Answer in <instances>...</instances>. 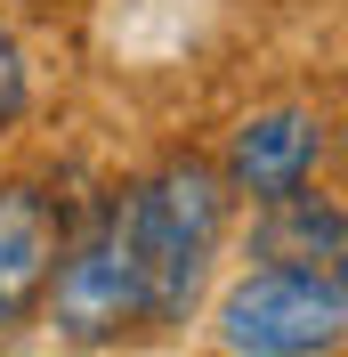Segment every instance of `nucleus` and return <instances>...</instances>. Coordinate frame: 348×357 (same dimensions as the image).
<instances>
[{
  "instance_id": "f257e3e1",
  "label": "nucleus",
  "mask_w": 348,
  "mask_h": 357,
  "mask_svg": "<svg viewBox=\"0 0 348 357\" xmlns=\"http://www.w3.org/2000/svg\"><path fill=\"white\" fill-rule=\"evenodd\" d=\"M113 211H122V236L146 276V317H187V301L203 292V268L219 252V227H227V187L203 162H171L146 187H130Z\"/></svg>"
},
{
  "instance_id": "f03ea898",
  "label": "nucleus",
  "mask_w": 348,
  "mask_h": 357,
  "mask_svg": "<svg viewBox=\"0 0 348 357\" xmlns=\"http://www.w3.org/2000/svg\"><path fill=\"white\" fill-rule=\"evenodd\" d=\"M348 325L340 268H251L219 301V333L235 357H316Z\"/></svg>"
},
{
  "instance_id": "7ed1b4c3",
  "label": "nucleus",
  "mask_w": 348,
  "mask_h": 357,
  "mask_svg": "<svg viewBox=\"0 0 348 357\" xmlns=\"http://www.w3.org/2000/svg\"><path fill=\"white\" fill-rule=\"evenodd\" d=\"M57 333L65 341H113L130 317H146V276H138V252L122 236V211H106V227L89 236L81 252H57Z\"/></svg>"
},
{
  "instance_id": "20e7f679",
  "label": "nucleus",
  "mask_w": 348,
  "mask_h": 357,
  "mask_svg": "<svg viewBox=\"0 0 348 357\" xmlns=\"http://www.w3.org/2000/svg\"><path fill=\"white\" fill-rule=\"evenodd\" d=\"M316 155H324V122L300 106H276V114H251L235 130V146H227V178H235L243 195H300L308 171H316Z\"/></svg>"
},
{
  "instance_id": "39448f33",
  "label": "nucleus",
  "mask_w": 348,
  "mask_h": 357,
  "mask_svg": "<svg viewBox=\"0 0 348 357\" xmlns=\"http://www.w3.org/2000/svg\"><path fill=\"white\" fill-rule=\"evenodd\" d=\"M57 252H65V236H57L49 195L41 187H0V325H17L49 292Z\"/></svg>"
},
{
  "instance_id": "423d86ee",
  "label": "nucleus",
  "mask_w": 348,
  "mask_h": 357,
  "mask_svg": "<svg viewBox=\"0 0 348 357\" xmlns=\"http://www.w3.org/2000/svg\"><path fill=\"white\" fill-rule=\"evenodd\" d=\"M260 260L267 268H332L340 260V211L308 195H276V220L260 227Z\"/></svg>"
},
{
  "instance_id": "0eeeda50",
  "label": "nucleus",
  "mask_w": 348,
  "mask_h": 357,
  "mask_svg": "<svg viewBox=\"0 0 348 357\" xmlns=\"http://www.w3.org/2000/svg\"><path fill=\"white\" fill-rule=\"evenodd\" d=\"M24 106V57H17V41H8V24H0V122Z\"/></svg>"
}]
</instances>
